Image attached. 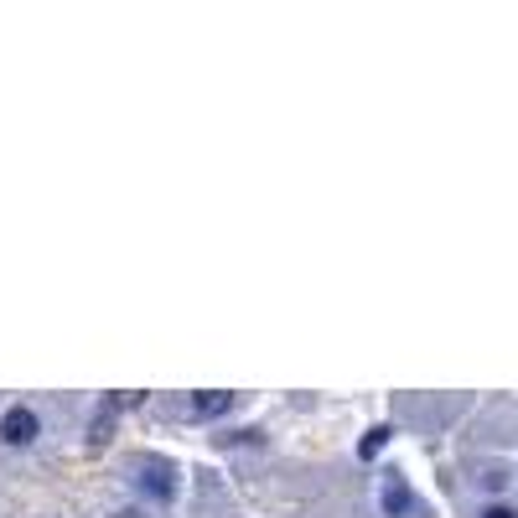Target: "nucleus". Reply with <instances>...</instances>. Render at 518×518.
Returning <instances> with one entry per match:
<instances>
[{
    "label": "nucleus",
    "mask_w": 518,
    "mask_h": 518,
    "mask_svg": "<svg viewBox=\"0 0 518 518\" xmlns=\"http://www.w3.org/2000/svg\"><path fill=\"white\" fill-rule=\"evenodd\" d=\"M228 404H233V394H223V389L192 394V414H197V420H218V414H228Z\"/></svg>",
    "instance_id": "nucleus-3"
},
{
    "label": "nucleus",
    "mask_w": 518,
    "mask_h": 518,
    "mask_svg": "<svg viewBox=\"0 0 518 518\" xmlns=\"http://www.w3.org/2000/svg\"><path fill=\"white\" fill-rule=\"evenodd\" d=\"M0 441L5 446H32L37 441V414L26 410V404H11L5 420H0Z\"/></svg>",
    "instance_id": "nucleus-1"
},
{
    "label": "nucleus",
    "mask_w": 518,
    "mask_h": 518,
    "mask_svg": "<svg viewBox=\"0 0 518 518\" xmlns=\"http://www.w3.org/2000/svg\"><path fill=\"white\" fill-rule=\"evenodd\" d=\"M384 508H389V513H404V508H410V487H404L399 477H389V487H384Z\"/></svg>",
    "instance_id": "nucleus-4"
},
{
    "label": "nucleus",
    "mask_w": 518,
    "mask_h": 518,
    "mask_svg": "<svg viewBox=\"0 0 518 518\" xmlns=\"http://www.w3.org/2000/svg\"><path fill=\"white\" fill-rule=\"evenodd\" d=\"M141 487H150V497H161V503L177 497V482H171V467H166V461H145V467H141Z\"/></svg>",
    "instance_id": "nucleus-2"
},
{
    "label": "nucleus",
    "mask_w": 518,
    "mask_h": 518,
    "mask_svg": "<svg viewBox=\"0 0 518 518\" xmlns=\"http://www.w3.org/2000/svg\"><path fill=\"white\" fill-rule=\"evenodd\" d=\"M389 425H373V431L368 435H363V456H378V451H384V446H389Z\"/></svg>",
    "instance_id": "nucleus-5"
},
{
    "label": "nucleus",
    "mask_w": 518,
    "mask_h": 518,
    "mask_svg": "<svg viewBox=\"0 0 518 518\" xmlns=\"http://www.w3.org/2000/svg\"><path fill=\"white\" fill-rule=\"evenodd\" d=\"M482 518H518L508 503H493V508H482Z\"/></svg>",
    "instance_id": "nucleus-6"
}]
</instances>
